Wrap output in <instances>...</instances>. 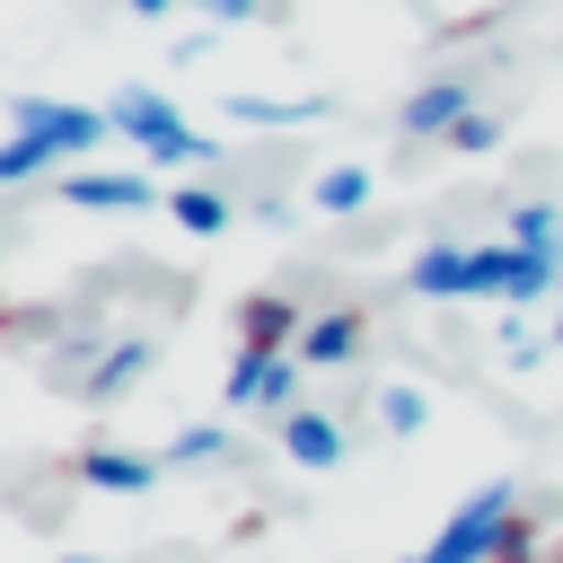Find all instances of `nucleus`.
Masks as SVG:
<instances>
[{"instance_id":"22","label":"nucleus","mask_w":563,"mask_h":563,"mask_svg":"<svg viewBox=\"0 0 563 563\" xmlns=\"http://www.w3.org/2000/svg\"><path fill=\"white\" fill-rule=\"evenodd\" d=\"M211 26H229V18H273V0H194Z\"/></svg>"},{"instance_id":"15","label":"nucleus","mask_w":563,"mask_h":563,"mask_svg":"<svg viewBox=\"0 0 563 563\" xmlns=\"http://www.w3.org/2000/svg\"><path fill=\"white\" fill-rule=\"evenodd\" d=\"M229 114L238 123H317L325 97H229Z\"/></svg>"},{"instance_id":"12","label":"nucleus","mask_w":563,"mask_h":563,"mask_svg":"<svg viewBox=\"0 0 563 563\" xmlns=\"http://www.w3.org/2000/svg\"><path fill=\"white\" fill-rule=\"evenodd\" d=\"M141 369H150V343L123 334V343H106V361H88V396H123Z\"/></svg>"},{"instance_id":"9","label":"nucleus","mask_w":563,"mask_h":563,"mask_svg":"<svg viewBox=\"0 0 563 563\" xmlns=\"http://www.w3.org/2000/svg\"><path fill=\"white\" fill-rule=\"evenodd\" d=\"M413 290L422 299H466L475 290V246H422L413 255Z\"/></svg>"},{"instance_id":"13","label":"nucleus","mask_w":563,"mask_h":563,"mask_svg":"<svg viewBox=\"0 0 563 563\" xmlns=\"http://www.w3.org/2000/svg\"><path fill=\"white\" fill-rule=\"evenodd\" d=\"M510 246H528V255H554V264H563V211H554V202H519Z\"/></svg>"},{"instance_id":"3","label":"nucleus","mask_w":563,"mask_h":563,"mask_svg":"<svg viewBox=\"0 0 563 563\" xmlns=\"http://www.w3.org/2000/svg\"><path fill=\"white\" fill-rule=\"evenodd\" d=\"M9 123H18V132H35V141H53L62 158H70V150H97V141L114 132V114H106V106H62V97H18V106H9Z\"/></svg>"},{"instance_id":"16","label":"nucleus","mask_w":563,"mask_h":563,"mask_svg":"<svg viewBox=\"0 0 563 563\" xmlns=\"http://www.w3.org/2000/svg\"><path fill=\"white\" fill-rule=\"evenodd\" d=\"M53 158H62L53 141H35V132H9V141H0V185H26V176H44Z\"/></svg>"},{"instance_id":"17","label":"nucleus","mask_w":563,"mask_h":563,"mask_svg":"<svg viewBox=\"0 0 563 563\" xmlns=\"http://www.w3.org/2000/svg\"><path fill=\"white\" fill-rule=\"evenodd\" d=\"M273 361H282V352L238 343V361H229V405H255V396H264V378H273Z\"/></svg>"},{"instance_id":"14","label":"nucleus","mask_w":563,"mask_h":563,"mask_svg":"<svg viewBox=\"0 0 563 563\" xmlns=\"http://www.w3.org/2000/svg\"><path fill=\"white\" fill-rule=\"evenodd\" d=\"M308 325H299V308L290 299H246V343H264V352H282V343H299Z\"/></svg>"},{"instance_id":"19","label":"nucleus","mask_w":563,"mask_h":563,"mask_svg":"<svg viewBox=\"0 0 563 563\" xmlns=\"http://www.w3.org/2000/svg\"><path fill=\"white\" fill-rule=\"evenodd\" d=\"M422 413H431V405H422V387H387V396H378V422H387L396 440H413V431H422Z\"/></svg>"},{"instance_id":"6","label":"nucleus","mask_w":563,"mask_h":563,"mask_svg":"<svg viewBox=\"0 0 563 563\" xmlns=\"http://www.w3.org/2000/svg\"><path fill=\"white\" fill-rule=\"evenodd\" d=\"M466 114H475V79H457V70H449V79H422V88L405 97V132H413V141L457 132Z\"/></svg>"},{"instance_id":"10","label":"nucleus","mask_w":563,"mask_h":563,"mask_svg":"<svg viewBox=\"0 0 563 563\" xmlns=\"http://www.w3.org/2000/svg\"><path fill=\"white\" fill-rule=\"evenodd\" d=\"M352 352H361V308H325V317H308V334H299V361L334 369V361H352Z\"/></svg>"},{"instance_id":"7","label":"nucleus","mask_w":563,"mask_h":563,"mask_svg":"<svg viewBox=\"0 0 563 563\" xmlns=\"http://www.w3.org/2000/svg\"><path fill=\"white\" fill-rule=\"evenodd\" d=\"M273 431H282V457H290V466H308V475H325V466H343V422H334V413H317V405H299V413H282Z\"/></svg>"},{"instance_id":"8","label":"nucleus","mask_w":563,"mask_h":563,"mask_svg":"<svg viewBox=\"0 0 563 563\" xmlns=\"http://www.w3.org/2000/svg\"><path fill=\"white\" fill-rule=\"evenodd\" d=\"M79 484H97V493H150L158 484V457L150 449H88L79 457Z\"/></svg>"},{"instance_id":"20","label":"nucleus","mask_w":563,"mask_h":563,"mask_svg":"<svg viewBox=\"0 0 563 563\" xmlns=\"http://www.w3.org/2000/svg\"><path fill=\"white\" fill-rule=\"evenodd\" d=\"M493 141H501V132H493V114H484V106H475V114L449 132V150H493Z\"/></svg>"},{"instance_id":"18","label":"nucleus","mask_w":563,"mask_h":563,"mask_svg":"<svg viewBox=\"0 0 563 563\" xmlns=\"http://www.w3.org/2000/svg\"><path fill=\"white\" fill-rule=\"evenodd\" d=\"M369 202V167H325L317 176V211H361Z\"/></svg>"},{"instance_id":"4","label":"nucleus","mask_w":563,"mask_h":563,"mask_svg":"<svg viewBox=\"0 0 563 563\" xmlns=\"http://www.w3.org/2000/svg\"><path fill=\"white\" fill-rule=\"evenodd\" d=\"M563 264L554 255H528V246H475V290L484 299H537Z\"/></svg>"},{"instance_id":"23","label":"nucleus","mask_w":563,"mask_h":563,"mask_svg":"<svg viewBox=\"0 0 563 563\" xmlns=\"http://www.w3.org/2000/svg\"><path fill=\"white\" fill-rule=\"evenodd\" d=\"M123 9H132V18H167L176 0H123Z\"/></svg>"},{"instance_id":"2","label":"nucleus","mask_w":563,"mask_h":563,"mask_svg":"<svg viewBox=\"0 0 563 563\" xmlns=\"http://www.w3.org/2000/svg\"><path fill=\"white\" fill-rule=\"evenodd\" d=\"M510 501H519L510 484H475V493L457 501V519H449L413 563H501V554H510V528H519Z\"/></svg>"},{"instance_id":"21","label":"nucleus","mask_w":563,"mask_h":563,"mask_svg":"<svg viewBox=\"0 0 563 563\" xmlns=\"http://www.w3.org/2000/svg\"><path fill=\"white\" fill-rule=\"evenodd\" d=\"M220 449H229V431H220V422H211V431H202V422H194V431H176V457H220Z\"/></svg>"},{"instance_id":"24","label":"nucleus","mask_w":563,"mask_h":563,"mask_svg":"<svg viewBox=\"0 0 563 563\" xmlns=\"http://www.w3.org/2000/svg\"><path fill=\"white\" fill-rule=\"evenodd\" d=\"M554 343H563V317H554Z\"/></svg>"},{"instance_id":"1","label":"nucleus","mask_w":563,"mask_h":563,"mask_svg":"<svg viewBox=\"0 0 563 563\" xmlns=\"http://www.w3.org/2000/svg\"><path fill=\"white\" fill-rule=\"evenodd\" d=\"M106 114H114V132L141 141V158H158V167H220V141H202L158 88H123Z\"/></svg>"},{"instance_id":"5","label":"nucleus","mask_w":563,"mask_h":563,"mask_svg":"<svg viewBox=\"0 0 563 563\" xmlns=\"http://www.w3.org/2000/svg\"><path fill=\"white\" fill-rule=\"evenodd\" d=\"M70 211H150V167H79L62 176Z\"/></svg>"},{"instance_id":"25","label":"nucleus","mask_w":563,"mask_h":563,"mask_svg":"<svg viewBox=\"0 0 563 563\" xmlns=\"http://www.w3.org/2000/svg\"><path fill=\"white\" fill-rule=\"evenodd\" d=\"M70 563H97V554H70Z\"/></svg>"},{"instance_id":"11","label":"nucleus","mask_w":563,"mask_h":563,"mask_svg":"<svg viewBox=\"0 0 563 563\" xmlns=\"http://www.w3.org/2000/svg\"><path fill=\"white\" fill-rule=\"evenodd\" d=\"M167 211H176V229H194V238H220V229L238 220V202H229L220 185H185V194H176Z\"/></svg>"}]
</instances>
